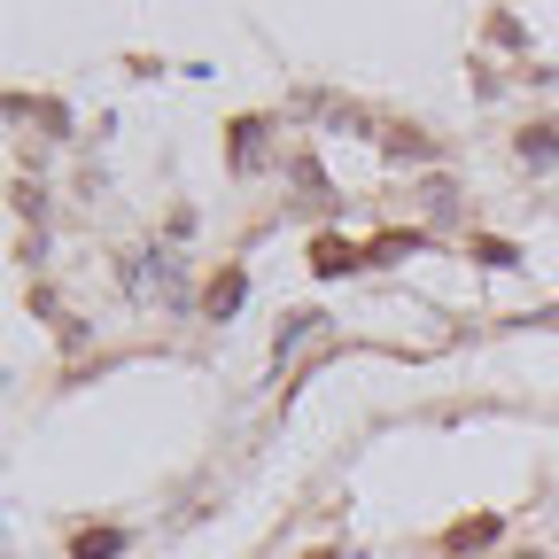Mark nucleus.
<instances>
[{
  "label": "nucleus",
  "instance_id": "1",
  "mask_svg": "<svg viewBox=\"0 0 559 559\" xmlns=\"http://www.w3.org/2000/svg\"><path fill=\"white\" fill-rule=\"evenodd\" d=\"M124 296L140 311H187V272L171 249H124Z\"/></svg>",
  "mask_w": 559,
  "mask_h": 559
},
{
  "label": "nucleus",
  "instance_id": "3",
  "mask_svg": "<svg viewBox=\"0 0 559 559\" xmlns=\"http://www.w3.org/2000/svg\"><path fill=\"white\" fill-rule=\"evenodd\" d=\"M109 551H124V536H117V528H102V536H79V559H109Z\"/></svg>",
  "mask_w": 559,
  "mask_h": 559
},
{
  "label": "nucleus",
  "instance_id": "2",
  "mask_svg": "<svg viewBox=\"0 0 559 559\" xmlns=\"http://www.w3.org/2000/svg\"><path fill=\"white\" fill-rule=\"evenodd\" d=\"M311 334H326V311H304L296 326H280V366H288V358H296V349H304Z\"/></svg>",
  "mask_w": 559,
  "mask_h": 559
}]
</instances>
